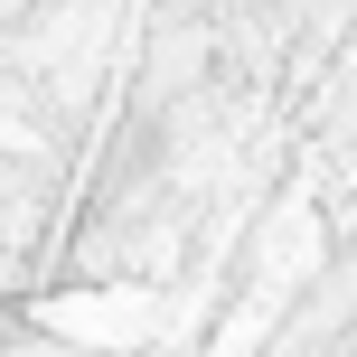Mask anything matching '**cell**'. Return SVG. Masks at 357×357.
<instances>
[{
    "mask_svg": "<svg viewBox=\"0 0 357 357\" xmlns=\"http://www.w3.org/2000/svg\"><path fill=\"white\" fill-rule=\"evenodd\" d=\"M47 329H56V339H104V348H132V339L151 329V310H142V301H56V310H47Z\"/></svg>",
    "mask_w": 357,
    "mask_h": 357,
    "instance_id": "1",
    "label": "cell"
}]
</instances>
